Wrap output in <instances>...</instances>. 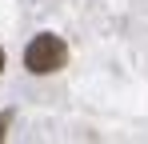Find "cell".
I'll return each instance as SVG.
<instances>
[{"label":"cell","mask_w":148,"mask_h":144,"mask_svg":"<svg viewBox=\"0 0 148 144\" xmlns=\"http://www.w3.org/2000/svg\"><path fill=\"white\" fill-rule=\"evenodd\" d=\"M64 60H68V48L60 36H52V32H40V36H32L24 48V68L32 76H52V72L64 68Z\"/></svg>","instance_id":"1"},{"label":"cell","mask_w":148,"mask_h":144,"mask_svg":"<svg viewBox=\"0 0 148 144\" xmlns=\"http://www.w3.org/2000/svg\"><path fill=\"white\" fill-rule=\"evenodd\" d=\"M4 128H8V120H0V136H4Z\"/></svg>","instance_id":"2"},{"label":"cell","mask_w":148,"mask_h":144,"mask_svg":"<svg viewBox=\"0 0 148 144\" xmlns=\"http://www.w3.org/2000/svg\"><path fill=\"white\" fill-rule=\"evenodd\" d=\"M0 72H4V48H0Z\"/></svg>","instance_id":"3"}]
</instances>
